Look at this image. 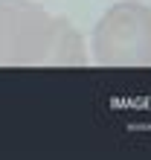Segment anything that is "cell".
I'll use <instances>...</instances> for the list:
<instances>
[{"mask_svg":"<svg viewBox=\"0 0 151 160\" xmlns=\"http://www.w3.org/2000/svg\"><path fill=\"white\" fill-rule=\"evenodd\" d=\"M93 61L102 67H151V6L125 0L93 26Z\"/></svg>","mask_w":151,"mask_h":160,"instance_id":"obj_2","label":"cell"},{"mask_svg":"<svg viewBox=\"0 0 151 160\" xmlns=\"http://www.w3.org/2000/svg\"><path fill=\"white\" fill-rule=\"evenodd\" d=\"M84 61V38L70 21L35 0H0V67H76Z\"/></svg>","mask_w":151,"mask_h":160,"instance_id":"obj_1","label":"cell"}]
</instances>
